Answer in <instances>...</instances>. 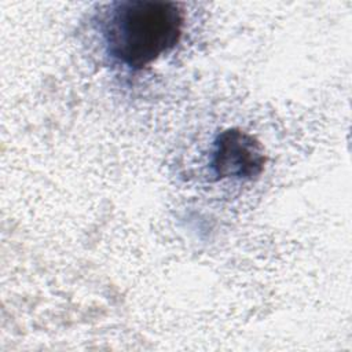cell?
<instances>
[{"mask_svg": "<svg viewBox=\"0 0 352 352\" xmlns=\"http://www.w3.org/2000/svg\"><path fill=\"white\" fill-rule=\"evenodd\" d=\"M183 28L184 11L179 3L126 0L111 6L103 37L111 58L140 70L173 50Z\"/></svg>", "mask_w": 352, "mask_h": 352, "instance_id": "obj_1", "label": "cell"}, {"mask_svg": "<svg viewBox=\"0 0 352 352\" xmlns=\"http://www.w3.org/2000/svg\"><path fill=\"white\" fill-rule=\"evenodd\" d=\"M265 162L263 144L242 129H226L214 140L210 168L216 179L253 180L263 173Z\"/></svg>", "mask_w": 352, "mask_h": 352, "instance_id": "obj_2", "label": "cell"}]
</instances>
